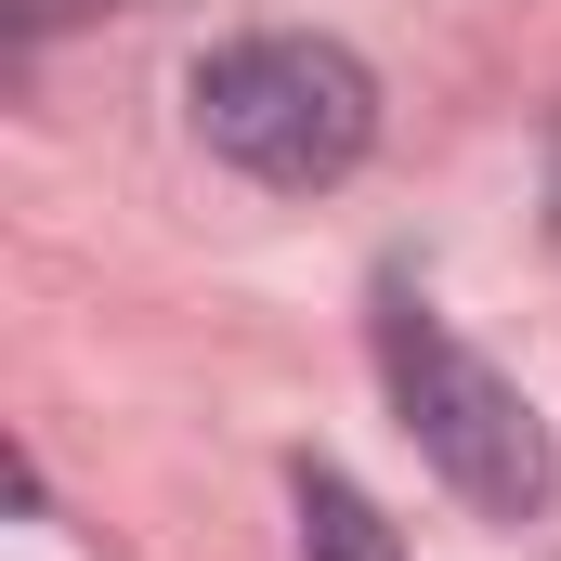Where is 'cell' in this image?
I'll return each mask as SVG.
<instances>
[{"mask_svg":"<svg viewBox=\"0 0 561 561\" xmlns=\"http://www.w3.org/2000/svg\"><path fill=\"white\" fill-rule=\"evenodd\" d=\"M379 379H392V405L419 431V457L470 496V510H496V523H536L561 496V457H549V419L470 353V340H444L419 300H379Z\"/></svg>","mask_w":561,"mask_h":561,"instance_id":"1","label":"cell"},{"mask_svg":"<svg viewBox=\"0 0 561 561\" xmlns=\"http://www.w3.org/2000/svg\"><path fill=\"white\" fill-rule=\"evenodd\" d=\"M196 131L209 157H236L249 183H340L366 144H379V79L340 53V39H236L196 66Z\"/></svg>","mask_w":561,"mask_h":561,"instance_id":"2","label":"cell"},{"mask_svg":"<svg viewBox=\"0 0 561 561\" xmlns=\"http://www.w3.org/2000/svg\"><path fill=\"white\" fill-rule=\"evenodd\" d=\"M300 549L313 561H392V523H379L340 470H300Z\"/></svg>","mask_w":561,"mask_h":561,"instance_id":"3","label":"cell"},{"mask_svg":"<svg viewBox=\"0 0 561 561\" xmlns=\"http://www.w3.org/2000/svg\"><path fill=\"white\" fill-rule=\"evenodd\" d=\"M13 13H66V0H13Z\"/></svg>","mask_w":561,"mask_h":561,"instance_id":"4","label":"cell"}]
</instances>
